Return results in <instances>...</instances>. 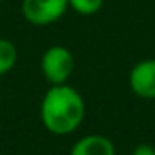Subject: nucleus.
Here are the masks:
<instances>
[{"label":"nucleus","instance_id":"f03ea898","mask_svg":"<svg viewBox=\"0 0 155 155\" xmlns=\"http://www.w3.org/2000/svg\"><path fill=\"white\" fill-rule=\"evenodd\" d=\"M75 69V57L66 46H49L40 58V71L44 79L55 84H66Z\"/></svg>","mask_w":155,"mask_h":155},{"label":"nucleus","instance_id":"0eeeda50","mask_svg":"<svg viewBox=\"0 0 155 155\" xmlns=\"http://www.w3.org/2000/svg\"><path fill=\"white\" fill-rule=\"evenodd\" d=\"M68 2H69V9H73L75 13L82 17L95 15L104 6V0H68Z\"/></svg>","mask_w":155,"mask_h":155},{"label":"nucleus","instance_id":"39448f33","mask_svg":"<svg viewBox=\"0 0 155 155\" xmlns=\"http://www.w3.org/2000/svg\"><path fill=\"white\" fill-rule=\"evenodd\" d=\"M69 155H117V150L111 139L99 133H90L71 146Z\"/></svg>","mask_w":155,"mask_h":155},{"label":"nucleus","instance_id":"7ed1b4c3","mask_svg":"<svg viewBox=\"0 0 155 155\" xmlns=\"http://www.w3.org/2000/svg\"><path fill=\"white\" fill-rule=\"evenodd\" d=\"M69 9L68 0H22L20 11L31 26H51L58 22Z\"/></svg>","mask_w":155,"mask_h":155},{"label":"nucleus","instance_id":"423d86ee","mask_svg":"<svg viewBox=\"0 0 155 155\" xmlns=\"http://www.w3.org/2000/svg\"><path fill=\"white\" fill-rule=\"evenodd\" d=\"M18 60V49L13 40L0 38V77L9 73Z\"/></svg>","mask_w":155,"mask_h":155},{"label":"nucleus","instance_id":"f257e3e1","mask_svg":"<svg viewBox=\"0 0 155 155\" xmlns=\"http://www.w3.org/2000/svg\"><path fill=\"white\" fill-rule=\"evenodd\" d=\"M84 117V97L68 82L51 86L40 101V120L44 128L53 135H71L81 128Z\"/></svg>","mask_w":155,"mask_h":155},{"label":"nucleus","instance_id":"6e6552de","mask_svg":"<svg viewBox=\"0 0 155 155\" xmlns=\"http://www.w3.org/2000/svg\"><path fill=\"white\" fill-rule=\"evenodd\" d=\"M131 155H155V148L151 144H139V146H135Z\"/></svg>","mask_w":155,"mask_h":155},{"label":"nucleus","instance_id":"20e7f679","mask_svg":"<svg viewBox=\"0 0 155 155\" xmlns=\"http://www.w3.org/2000/svg\"><path fill=\"white\" fill-rule=\"evenodd\" d=\"M130 90L146 101L155 99V58L139 60L128 75Z\"/></svg>","mask_w":155,"mask_h":155},{"label":"nucleus","instance_id":"1a4fd4ad","mask_svg":"<svg viewBox=\"0 0 155 155\" xmlns=\"http://www.w3.org/2000/svg\"><path fill=\"white\" fill-rule=\"evenodd\" d=\"M0 2H2V0H0Z\"/></svg>","mask_w":155,"mask_h":155}]
</instances>
